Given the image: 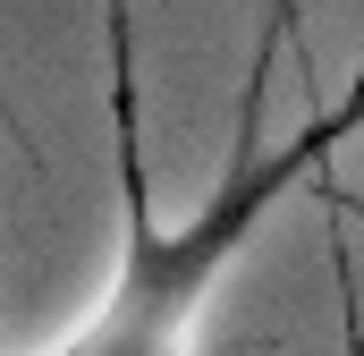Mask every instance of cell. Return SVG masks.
Segmentation results:
<instances>
[{"label":"cell","instance_id":"cell-1","mask_svg":"<svg viewBox=\"0 0 364 356\" xmlns=\"http://www.w3.org/2000/svg\"><path fill=\"white\" fill-rule=\"evenodd\" d=\"M314 153H322V145H288L279 162L246 170L186 238H161V229L136 212V221H127V271L110 280V297L93 305V323L60 356H195L186 331H195V305H203L212 271L229 263V255L255 238V221L314 170Z\"/></svg>","mask_w":364,"mask_h":356}]
</instances>
